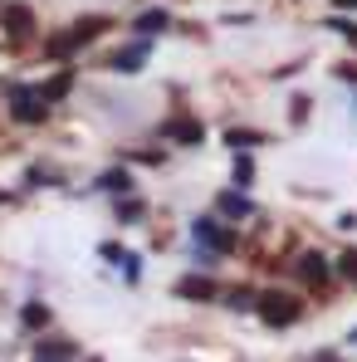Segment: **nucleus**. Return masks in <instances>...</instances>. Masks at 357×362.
Segmentation results:
<instances>
[{
	"instance_id": "9b49d317",
	"label": "nucleus",
	"mask_w": 357,
	"mask_h": 362,
	"mask_svg": "<svg viewBox=\"0 0 357 362\" xmlns=\"http://www.w3.org/2000/svg\"><path fill=\"white\" fill-rule=\"evenodd\" d=\"M196 240H206L211 250H226V235L216 230V221H196Z\"/></svg>"
},
{
	"instance_id": "6e6552de",
	"label": "nucleus",
	"mask_w": 357,
	"mask_h": 362,
	"mask_svg": "<svg viewBox=\"0 0 357 362\" xmlns=\"http://www.w3.org/2000/svg\"><path fill=\"white\" fill-rule=\"evenodd\" d=\"M69 358H74L69 343H40V353H35V362H69Z\"/></svg>"
},
{
	"instance_id": "ddd939ff",
	"label": "nucleus",
	"mask_w": 357,
	"mask_h": 362,
	"mask_svg": "<svg viewBox=\"0 0 357 362\" xmlns=\"http://www.w3.org/2000/svg\"><path fill=\"white\" fill-rule=\"evenodd\" d=\"M221 211H226V216H245V211H250V201L235 196V191H226V196H221Z\"/></svg>"
},
{
	"instance_id": "7ed1b4c3",
	"label": "nucleus",
	"mask_w": 357,
	"mask_h": 362,
	"mask_svg": "<svg viewBox=\"0 0 357 362\" xmlns=\"http://www.w3.org/2000/svg\"><path fill=\"white\" fill-rule=\"evenodd\" d=\"M259 313H264L269 323H294L303 308H298V299H289V294H269V299L259 303Z\"/></svg>"
},
{
	"instance_id": "423d86ee",
	"label": "nucleus",
	"mask_w": 357,
	"mask_h": 362,
	"mask_svg": "<svg viewBox=\"0 0 357 362\" xmlns=\"http://www.w3.org/2000/svg\"><path fill=\"white\" fill-rule=\"evenodd\" d=\"M103 30H108V20H103V15H83V20L69 30V40H74V45H88V40H98Z\"/></svg>"
},
{
	"instance_id": "20e7f679",
	"label": "nucleus",
	"mask_w": 357,
	"mask_h": 362,
	"mask_svg": "<svg viewBox=\"0 0 357 362\" xmlns=\"http://www.w3.org/2000/svg\"><path fill=\"white\" fill-rule=\"evenodd\" d=\"M142 59H147V40H137L132 49H118V54L108 59V69H118V74H137V69H142Z\"/></svg>"
},
{
	"instance_id": "f8f14e48",
	"label": "nucleus",
	"mask_w": 357,
	"mask_h": 362,
	"mask_svg": "<svg viewBox=\"0 0 357 362\" xmlns=\"http://www.w3.org/2000/svg\"><path fill=\"white\" fill-rule=\"evenodd\" d=\"M177 294H186V299H191V294H196V299H211V284H206V279H181Z\"/></svg>"
},
{
	"instance_id": "f257e3e1",
	"label": "nucleus",
	"mask_w": 357,
	"mask_h": 362,
	"mask_svg": "<svg viewBox=\"0 0 357 362\" xmlns=\"http://www.w3.org/2000/svg\"><path fill=\"white\" fill-rule=\"evenodd\" d=\"M10 113L20 122H40L45 118V98L35 93V88H15V98H10Z\"/></svg>"
},
{
	"instance_id": "a211bd4d",
	"label": "nucleus",
	"mask_w": 357,
	"mask_h": 362,
	"mask_svg": "<svg viewBox=\"0 0 357 362\" xmlns=\"http://www.w3.org/2000/svg\"><path fill=\"white\" fill-rule=\"evenodd\" d=\"M45 318H49V313H45L40 303H30V308H25V323H45Z\"/></svg>"
},
{
	"instance_id": "9d476101",
	"label": "nucleus",
	"mask_w": 357,
	"mask_h": 362,
	"mask_svg": "<svg viewBox=\"0 0 357 362\" xmlns=\"http://www.w3.org/2000/svg\"><path fill=\"white\" fill-rule=\"evenodd\" d=\"M226 142H230V147H240V152H245V147H259V142H264V137H259V132H250V127H230V132H226Z\"/></svg>"
},
{
	"instance_id": "39448f33",
	"label": "nucleus",
	"mask_w": 357,
	"mask_h": 362,
	"mask_svg": "<svg viewBox=\"0 0 357 362\" xmlns=\"http://www.w3.org/2000/svg\"><path fill=\"white\" fill-rule=\"evenodd\" d=\"M5 30H10L15 40H25V35H35V15H30L25 5H10V10H5Z\"/></svg>"
},
{
	"instance_id": "dca6fc26",
	"label": "nucleus",
	"mask_w": 357,
	"mask_h": 362,
	"mask_svg": "<svg viewBox=\"0 0 357 362\" xmlns=\"http://www.w3.org/2000/svg\"><path fill=\"white\" fill-rule=\"evenodd\" d=\"M328 25H333L343 40H353V49H357V25H348V20H328Z\"/></svg>"
},
{
	"instance_id": "f03ea898",
	"label": "nucleus",
	"mask_w": 357,
	"mask_h": 362,
	"mask_svg": "<svg viewBox=\"0 0 357 362\" xmlns=\"http://www.w3.org/2000/svg\"><path fill=\"white\" fill-rule=\"evenodd\" d=\"M162 137H172V142H181V147H196V142H201V122L177 113V118L162 122Z\"/></svg>"
},
{
	"instance_id": "4468645a",
	"label": "nucleus",
	"mask_w": 357,
	"mask_h": 362,
	"mask_svg": "<svg viewBox=\"0 0 357 362\" xmlns=\"http://www.w3.org/2000/svg\"><path fill=\"white\" fill-rule=\"evenodd\" d=\"M298 269H303L308 279H328V264H323L318 255H303V264H298Z\"/></svg>"
},
{
	"instance_id": "1a4fd4ad",
	"label": "nucleus",
	"mask_w": 357,
	"mask_h": 362,
	"mask_svg": "<svg viewBox=\"0 0 357 362\" xmlns=\"http://www.w3.org/2000/svg\"><path fill=\"white\" fill-rule=\"evenodd\" d=\"M69 83H74V74H54V78L40 88V98H45V103H54V98H64V93H69Z\"/></svg>"
},
{
	"instance_id": "f3484780",
	"label": "nucleus",
	"mask_w": 357,
	"mask_h": 362,
	"mask_svg": "<svg viewBox=\"0 0 357 362\" xmlns=\"http://www.w3.org/2000/svg\"><path fill=\"white\" fill-rule=\"evenodd\" d=\"M343 274H348V279H357V250H348V255H343Z\"/></svg>"
},
{
	"instance_id": "0eeeda50",
	"label": "nucleus",
	"mask_w": 357,
	"mask_h": 362,
	"mask_svg": "<svg viewBox=\"0 0 357 362\" xmlns=\"http://www.w3.org/2000/svg\"><path fill=\"white\" fill-rule=\"evenodd\" d=\"M167 25H172L167 10H147V15H137V35H142V40H147V35H162Z\"/></svg>"
},
{
	"instance_id": "2eb2a0df",
	"label": "nucleus",
	"mask_w": 357,
	"mask_h": 362,
	"mask_svg": "<svg viewBox=\"0 0 357 362\" xmlns=\"http://www.w3.org/2000/svg\"><path fill=\"white\" fill-rule=\"evenodd\" d=\"M98 186H108V191H127L132 181H127V172H108V177L98 181Z\"/></svg>"
},
{
	"instance_id": "6ab92c4d",
	"label": "nucleus",
	"mask_w": 357,
	"mask_h": 362,
	"mask_svg": "<svg viewBox=\"0 0 357 362\" xmlns=\"http://www.w3.org/2000/svg\"><path fill=\"white\" fill-rule=\"evenodd\" d=\"M338 5H343V10H357V0H338Z\"/></svg>"
}]
</instances>
